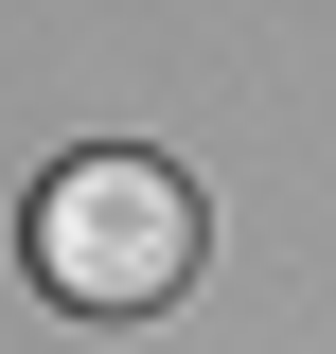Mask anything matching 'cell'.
I'll use <instances>...</instances> for the list:
<instances>
[{
  "label": "cell",
  "instance_id": "cell-1",
  "mask_svg": "<svg viewBox=\"0 0 336 354\" xmlns=\"http://www.w3.org/2000/svg\"><path fill=\"white\" fill-rule=\"evenodd\" d=\"M36 283L53 301H88V319H142V301H177L195 283V177L177 160H53L36 177Z\"/></svg>",
  "mask_w": 336,
  "mask_h": 354
}]
</instances>
